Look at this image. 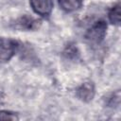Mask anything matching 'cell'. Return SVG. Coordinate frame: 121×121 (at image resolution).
<instances>
[{
  "mask_svg": "<svg viewBox=\"0 0 121 121\" xmlns=\"http://www.w3.org/2000/svg\"><path fill=\"white\" fill-rule=\"evenodd\" d=\"M18 116L8 111H0V120H17Z\"/></svg>",
  "mask_w": 121,
  "mask_h": 121,
  "instance_id": "cell-8",
  "label": "cell"
},
{
  "mask_svg": "<svg viewBox=\"0 0 121 121\" xmlns=\"http://www.w3.org/2000/svg\"><path fill=\"white\" fill-rule=\"evenodd\" d=\"M18 44L15 41L0 37V62L9 61L17 50Z\"/></svg>",
  "mask_w": 121,
  "mask_h": 121,
  "instance_id": "cell-2",
  "label": "cell"
},
{
  "mask_svg": "<svg viewBox=\"0 0 121 121\" xmlns=\"http://www.w3.org/2000/svg\"><path fill=\"white\" fill-rule=\"evenodd\" d=\"M29 3L34 12L43 17L50 15L53 9L52 0H29Z\"/></svg>",
  "mask_w": 121,
  "mask_h": 121,
  "instance_id": "cell-3",
  "label": "cell"
},
{
  "mask_svg": "<svg viewBox=\"0 0 121 121\" xmlns=\"http://www.w3.org/2000/svg\"><path fill=\"white\" fill-rule=\"evenodd\" d=\"M20 25V27H24V28H26V29H35L39 26L40 25V22L31 18V17H28V16H24L20 19L19 23Z\"/></svg>",
  "mask_w": 121,
  "mask_h": 121,
  "instance_id": "cell-7",
  "label": "cell"
},
{
  "mask_svg": "<svg viewBox=\"0 0 121 121\" xmlns=\"http://www.w3.org/2000/svg\"><path fill=\"white\" fill-rule=\"evenodd\" d=\"M107 24L100 20L95 22L85 33V39L92 44H99L106 36Z\"/></svg>",
  "mask_w": 121,
  "mask_h": 121,
  "instance_id": "cell-1",
  "label": "cell"
},
{
  "mask_svg": "<svg viewBox=\"0 0 121 121\" xmlns=\"http://www.w3.org/2000/svg\"><path fill=\"white\" fill-rule=\"evenodd\" d=\"M58 2L60 9L66 12L75 11L81 8L83 4V0H58Z\"/></svg>",
  "mask_w": 121,
  "mask_h": 121,
  "instance_id": "cell-5",
  "label": "cell"
},
{
  "mask_svg": "<svg viewBox=\"0 0 121 121\" xmlns=\"http://www.w3.org/2000/svg\"><path fill=\"white\" fill-rule=\"evenodd\" d=\"M109 20L112 24H113L115 26L120 25L121 14H120V4L119 3L114 5L109 11Z\"/></svg>",
  "mask_w": 121,
  "mask_h": 121,
  "instance_id": "cell-6",
  "label": "cell"
},
{
  "mask_svg": "<svg viewBox=\"0 0 121 121\" xmlns=\"http://www.w3.org/2000/svg\"><path fill=\"white\" fill-rule=\"evenodd\" d=\"M77 95L78 97L84 101L89 102L91 101L95 96V86L92 82H85L81 84L78 89L77 90Z\"/></svg>",
  "mask_w": 121,
  "mask_h": 121,
  "instance_id": "cell-4",
  "label": "cell"
}]
</instances>
